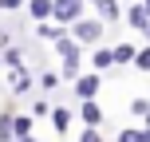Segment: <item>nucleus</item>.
Returning <instances> with one entry per match:
<instances>
[{
	"mask_svg": "<svg viewBox=\"0 0 150 142\" xmlns=\"http://www.w3.org/2000/svg\"><path fill=\"white\" fill-rule=\"evenodd\" d=\"M83 122H87V126H99V122H103V111H99V107L91 103V99L83 103Z\"/></svg>",
	"mask_w": 150,
	"mask_h": 142,
	"instance_id": "nucleus-7",
	"label": "nucleus"
},
{
	"mask_svg": "<svg viewBox=\"0 0 150 142\" xmlns=\"http://www.w3.org/2000/svg\"><path fill=\"white\" fill-rule=\"evenodd\" d=\"M146 12H150V0H146Z\"/></svg>",
	"mask_w": 150,
	"mask_h": 142,
	"instance_id": "nucleus-22",
	"label": "nucleus"
},
{
	"mask_svg": "<svg viewBox=\"0 0 150 142\" xmlns=\"http://www.w3.org/2000/svg\"><path fill=\"white\" fill-rule=\"evenodd\" d=\"M79 142H103V138H99V130H95V126H91V130H87V134H83Z\"/></svg>",
	"mask_w": 150,
	"mask_h": 142,
	"instance_id": "nucleus-19",
	"label": "nucleus"
},
{
	"mask_svg": "<svg viewBox=\"0 0 150 142\" xmlns=\"http://www.w3.org/2000/svg\"><path fill=\"white\" fill-rule=\"evenodd\" d=\"M79 12H83V0H55V24L79 20Z\"/></svg>",
	"mask_w": 150,
	"mask_h": 142,
	"instance_id": "nucleus-2",
	"label": "nucleus"
},
{
	"mask_svg": "<svg viewBox=\"0 0 150 142\" xmlns=\"http://www.w3.org/2000/svg\"><path fill=\"white\" fill-rule=\"evenodd\" d=\"M91 63H95V67L103 71V67H111V63H119V59H115V52H107V47H99V52L91 55Z\"/></svg>",
	"mask_w": 150,
	"mask_h": 142,
	"instance_id": "nucleus-8",
	"label": "nucleus"
},
{
	"mask_svg": "<svg viewBox=\"0 0 150 142\" xmlns=\"http://www.w3.org/2000/svg\"><path fill=\"white\" fill-rule=\"evenodd\" d=\"M71 32H75V40L91 44V40L103 36V24H99V20H75V24H71Z\"/></svg>",
	"mask_w": 150,
	"mask_h": 142,
	"instance_id": "nucleus-3",
	"label": "nucleus"
},
{
	"mask_svg": "<svg viewBox=\"0 0 150 142\" xmlns=\"http://www.w3.org/2000/svg\"><path fill=\"white\" fill-rule=\"evenodd\" d=\"M28 8H32V16H36V20L55 16V0H28Z\"/></svg>",
	"mask_w": 150,
	"mask_h": 142,
	"instance_id": "nucleus-5",
	"label": "nucleus"
},
{
	"mask_svg": "<svg viewBox=\"0 0 150 142\" xmlns=\"http://www.w3.org/2000/svg\"><path fill=\"white\" fill-rule=\"evenodd\" d=\"M134 67H142V71H150V47H142V52H138V59H134Z\"/></svg>",
	"mask_w": 150,
	"mask_h": 142,
	"instance_id": "nucleus-18",
	"label": "nucleus"
},
{
	"mask_svg": "<svg viewBox=\"0 0 150 142\" xmlns=\"http://www.w3.org/2000/svg\"><path fill=\"white\" fill-rule=\"evenodd\" d=\"M12 126H16V138H32V119H12Z\"/></svg>",
	"mask_w": 150,
	"mask_h": 142,
	"instance_id": "nucleus-11",
	"label": "nucleus"
},
{
	"mask_svg": "<svg viewBox=\"0 0 150 142\" xmlns=\"http://www.w3.org/2000/svg\"><path fill=\"white\" fill-rule=\"evenodd\" d=\"M63 32H67V24H44V28H40V36H47V40H67Z\"/></svg>",
	"mask_w": 150,
	"mask_h": 142,
	"instance_id": "nucleus-9",
	"label": "nucleus"
},
{
	"mask_svg": "<svg viewBox=\"0 0 150 142\" xmlns=\"http://www.w3.org/2000/svg\"><path fill=\"white\" fill-rule=\"evenodd\" d=\"M119 142H150V130H122Z\"/></svg>",
	"mask_w": 150,
	"mask_h": 142,
	"instance_id": "nucleus-12",
	"label": "nucleus"
},
{
	"mask_svg": "<svg viewBox=\"0 0 150 142\" xmlns=\"http://www.w3.org/2000/svg\"><path fill=\"white\" fill-rule=\"evenodd\" d=\"M12 91H16V95H24V91H28V75H24V71L12 75Z\"/></svg>",
	"mask_w": 150,
	"mask_h": 142,
	"instance_id": "nucleus-16",
	"label": "nucleus"
},
{
	"mask_svg": "<svg viewBox=\"0 0 150 142\" xmlns=\"http://www.w3.org/2000/svg\"><path fill=\"white\" fill-rule=\"evenodd\" d=\"M115 59H119V63H134V59H138V52H134L130 44H122V47H115Z\"/></svg>",
	"mask_w": 150,
	"mask_h": 142,
	"instance_id": "nucleus-10",
	"label": "nucleus"
},
{
	"mask_svg": "<svg viewBox=\"0 0 150 142\" xmlns=\"http://www.w3.org/2000/svg\"><path fill=\"white\" fill-rule=\"evenodd\" d=\"M75 91H79V99H91L99 91V79H95V75H83V79L75 83Z\"/></svg>",
	"mask_w": 150,
	"mask_h": 142,
	"instance_id": "nucleus-6",
	"label": "nucleus"
},
{
	"mask_svg": "<svg viewBox=\"0 0 150 142\" xmlns=\"http://www.w3.org/2000/svg\"><path fill=\"white\" fill-rule=\"evenodd\" d=\"M24 0H0V8H20Z\"/></svg>",
	"mask_w": 150,
	"mask_h": 142,
	"instance_id": "nucleus-20",
	"label": "nucleus"
},
{
	"mask_svg": "<svg viewBox=\"0 0 150 142\" xmlns=\"http://www.w3.org/2000/svg\"><path fill=\"white\" fill-rule=\"evenodd\" d=\"M20 142H36V138H20Z\"/></svg>",
	"mask_w": 150,
	"mask_h": 142,
	"instance_id": "nucleus-21",
	"label": "nucleus"
},
{
	"mask_svg": "<svg viewBox=\"0 0 150 142\" xmlns=\"http://www.w3.org/2000/svg\"><path fill=\"white\" fill-rule=\"evenodd\" d=\"M130 114H150V103L146 99H134V103H130Z\"/></svg>",
	"mask_w": 150,
	"mask_h": 142,
	"instance_id": "nucleus-17",
	"label": "nucleus"
},
{
	"mask_svg": "<svg viewBox=\"0 0 150 142\" xmlns=\"http://www.w3.org/2000/svg\"><path fill=\"white\" fill-rule=\"evenodd\" d=\"M59 55H63V75L79 71V44L75 40H59Z\"/></svg>",
	"mask_w": 150,
	"mask_h": 142,
	"instance_id": "nucleus-1",
	"label": "nucleus"
},
{
	"mask_svg": "<svg viewBox=\"0 0 150 142\" xmlns=\"http://www.w3.org/2000/svg\"><path fill=\"white\" fill-rule=\"evenodd\" d=\"M95 4H99V0H95Z\"/></svg>",
	"mask_w": 150,
	"mask_h": 142,
	"instance_id": "nucleus-24",
	"label": "nucleus"
},
{
	"mask_svg": "<svg viewBox=\"0 0 150 142\" xmlns=\"http://www.w3.org/2000/svg\"><path fill=\"white\" fill-rule=\"evenodd\" d=\"M52 122H55L59 130H67V122H71V111H63V107H59V111H52Z\"/></svg>",
	"mask_w": 150,
	"mask_h": 142,
	"instance_id": "nucleus-15",
	"label": "nucleus"
},
{
	"mask_svg": "<svg viewBox=\"0 0 150 142\" xmlns=\"http://www.w3.org/2000/svg\"><path fill=\"white\" fill-rule=\"evenodd\" d=\"M16 134V126H12V119H8V114H0V142H8Z\"/></svg>",
	"mask_w": 150,
	"mask_h": 142,
	"instance_id": "nucleus-14",
	"label": "nucleus"
},
{
	"mask_svg": "<svg viewBox=\"0 0 150 142\" xmlns=\"http://www.w3.org/2000/svg\"><path fill=\"white\" fill-rule=\"evenodd\" d=\"M146 36H150V28H146Z\"/></svg>",
	"mask_w": 150,
	"mask_h": 142,
	"instance_id": "nucleus-23",
	"label": "nucleus"
},
{
	"mask_svg": "<svg viewBox=\"0 0 150 142\" xmlns=\"http://www.w3.org/2000/svg\"><path fill=\"white\" fill-rule=\"evenodd\" d=\"M127 24H130V28H150V12H146V4H134V8H130V12H127Z\"/></svg>",
	"mask_w": 150,
	"mask_h": 142,
	"instance_id": "nucleus-4",
	"label": "nucleus"
},
{
	"mask_svg": "<svg viewBox=\"0 0 150 142\" xmlns=\"http://www.w3.org/2000/svg\"><path fill=\"white\" fill-rule=\"evenodd\" d=\"M99 16H103V20H115V16H119V4H115V0H99Z\"/></svg>",
	"mask_w": 150,
	"mask_h": 142,
	"instance_id": "nucleus-13",
	"label": "nucleus"
}]
</instances>
